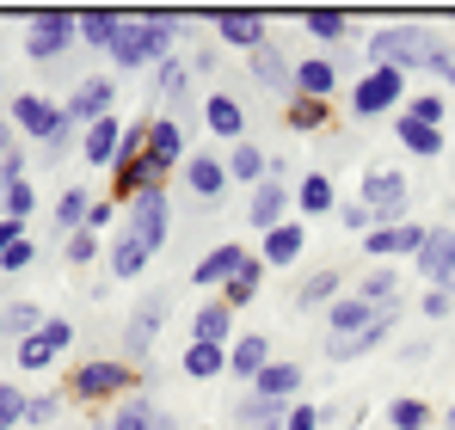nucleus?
<instances>
[{"instance_id": "f257e3e1", "label": "nucleus", "mask_w": 455, "mask_h": 430, "mask_svg": "<svg viewBox=\"0 0 455 430\" xmlns=\"http://www.w3.org/2000/svg\"><path fill=\"white\" fill-rule=\"evenodd\" d=\"M172 44V12H148V19H124L111 37V62L117 68H142V62H166Z\"/></svg>"}, {"instance_id": "f03ea898", "label": "nucleus", "mask_w": 455, "mask_h": 430, "mask_svg": "<svg viewBox=\"0 0 455 430\" xmlns=\"http://www.w3.org/2000/svg\"><path fill=\"white\" fill-rule=\"evenodd\" d=\"M142 259L160 252V240H166V191H142V197H130V234H124Z\"/></svg>"}, {"instance_id": "7ed1b4c3", "label": "nucleus", "mask_w": 455, "mask_h": 430, "mask_svg": "<svg viewBox=\"0 0 455 430\" xmlns=\"http://www.w3.org/2000/svg\"><path fill=\"white\" fill-rule=\"evenodd\" d=\"M75 12H62V6H44V12H31V25H25V50L37 56V62H50V56H62L68 50V37H75Z\"/></svg>"}, {"instance_id": "20e7f679", "label": "nucleus", "mask_w": 455, "mask_h": 430, "mask_svg": "<svg viewBox=\"0 0 455 430\" xmlns=\"http://www.w3.org/2000/svg\"><path fill=\"white\" fill-rule=\"evenodd\" d=\"M406 179L400 172H387V166H376L370 179H363V210L376 215V227H400V215H406Z\"/></svg>"}, {"instance_id": "39448f33", "label": "nucleus", "mask_w": 455, "mask_h": 430, "mask_svg": "<svg viewBox=\"0 0 455 430\" xmlns=\"http://www.w3.org/2000/svg\"><path fill=\"white\" fill-rule=\"evenodd\" d=\"M370 56H376V68L431 62V50H425V37H419V31H376V37H370Z\"/></svg>"}, {"instance_id": "423d86ee", "label": "nucleus", "mask_w": 455, "mask_h": 430, "mask_svg": "<svg viewBox=\"0 0 455 430\" xmlns=\"http://www.w3.org/2000/svg\"><path fill=\"white\" fill-rule=\"evenodd\" d=\"M68 387H75L80 400H111L117 387H130V369L124 362H80L75 375H68Z\"/></svg>"}, {"instance_id": "0eeeda50", "label": "nucleus", "mask_w": 455, "mask_h": 430, "mask_svg": "<svg viewBox=\"0 0 455 430\" xmlns=\"http://www.w3.org/2000/svg\"><path fill=\"white\" fill-rule=\"evenodd\" d=\"M12 123H25L37 142H62V136H68V117H62L56 105H44L37 92H25V99L12 105Z\"/></svg>"}, {"instance_id": "6e6552de", "label": "nucleus", "mask_w": 455, "mask_h": 430, "mask_svg": "<svg viewBox=\"0 0 455 430\" xmlns=\"http://www.w3.org/2000/svg\"><path fill=\"white\" fill-rule=\"evenodd\" d=\"M68 338H75V332H68V320H44L31 338H19V369H44V362L56 357Z\"/></svg>"}, {"instance_id": "1a4fd4ad", "label": "nucleus", "mask_w": 455, "mask_h": 430, "mask_svg": "<svg viewBox=\"0 0 455 430\" xmlns=\"http://www.w3.org/2000/svg\"><path fill=\"white\" fill-rule=\"evenodd\" d=\"M387 332H394V307H381V314L370 320V326H363V332H351V338H332V345H326V357H332V362H351V357H363V351H376Z\"/></svg>"}, {"instance_id": "9d476101", "label": "nucleus", "mask_w": 455, "mask_h": 430, "mask_svg": "<svg viewBox=\"0 0 455 430\" xmlns=\"http://www.w3.org/2000/svg\"><path fill=\"white\" fill-rule=\"evenodd\" d=\"M443 271H455V234L450 227H431L425 246H419V277L425 283H443Z\"/></svg>"}, {"instance_id": "9b49d317", "label": "nucleus", "mask_w": 455, "mask_h": 430, "mask_svg": "<svg viewBox=\"0 0 455 430\" xmlns=\"http://www.w3.org/2000/svg\"><path fill=\"white\" fill-rule=\"evenodd\" d=\"M179 123H148V185L160 191V179L172 172V160H179Z\"/></svg>"}, {"instance_id": "f8f14e48", "label": "nucleus", "mask_w": 455, "mask_h": 430, "mask_svg": "<svg viewBox=\"0 0 455 430\" xmlns=\"http://www.w3.org/2000/svg\"><path fill=\"white\" fill-rule=\"evenodd\" d=\"M394 99H400V68H376L363 86H357V99H351V105H357L363 117H376V111H387Z\"/></svg>"}, {"instance_id": "ddd939ff", "label": "nucleus", "mask_w": 455, "mask_h": 430, "mask_svg": "<svg viewBox=\"0 0 455 430\" xmlns=\"http://www.w3.org/2000/svg\"><path fill=\"white\" fill-rule=\"evenodd\" d=\"M216 31H222V44H234V50H259L265 44V19L259 12H216Z\"/></svg>"}, {"instance_id": "4468645a", "label": "nucleus", "mask_w": 455, "mask_h": 430, "mask_svg": "<svg viewBox=\"0 0 455 430\" xmlns=\"http://www.w3.org/2000/svg\"><path fill=\"white\" fill-rule=\"evenodd\" d=\"M105 111H111V80H86V86L75 92V105H68L62 117H68V123H86V130H92V123H99Z\"/></svg>"}, {"instance_id": "2eb2a0df", "label": "nucleus", "mask_w": 455, "mask_h": 430, "mask_svg": "<svg viewBox=\"0 0 455 430\" xmlns=\"http://www.w3.org/2000/svg\"><path fill=\"white\" fill-rule=\"evenodd\" d=\"M363 246H370L376 259H400V252H412V259H419V246H425V227H406V221H400V227H376Z\"/></svg>"}, {"instance_id": "dca6fc26", "label": "nucleus", "mask_w": 455, "mask_h": 430, "mask_svg": "<svg viewBox=\"0 0 455 430\" xmlns=\"http://www.w3.org/2000/svg\"><path fill=\"white\" fill-rule=\"evenodd\" d=\"M283 203H290V191H283V185H259V191H252V203H246L252 227H265V234H271V227H283Z\"/></svg>"}, {"instance_id": "f3484780", "label": "nucleus", "mask_w": 455, "mask_h": 430, "mask_svg": "<svg viewBox=\"0 0 455 430\" xmlns=\"http://www.w3.org/2000/svg\"><path fill=\"white\" fill-rule=\"evenodd\" d=\"M252 387H259V400H283V394L302 387V369H296V362H265V369L252 375Z\"/></svg>"}, {"instance_id": "a211bd4d", "label": "nucleus", "mask_w": 455, "mask_h": 430, "mask_svg": "<svg viewBox=\"0 0 455 430\" xmlns=\"http://www.w3.org/2000/svg\"><path fill=\"white\" fill-rule=\"evenodd\" d=\"M160 320H166V295H148V301L136 307V320H130V351H148Z\"/></svg>"}, {"instance_id": "6ab92c4d", "label": "nucleus", "mask_w": 455, "mask_h": 430, "mask_svg": "<svg viewBox=\"0 0 455 430\" xmlns=\"http://www.w3.org/2000/svg\"><path fill=\"white\" fill-rule=\"evenodd\" d=\"M228 326H234V307H228V301H210V307L197 314V345H222L228 351Z\"/></svg>"}, {"instance_id": "aec40b11", "label": "nucleus", "mask_w": 455, "mask_h": 430, "mask_svg": "<svg viewBox=\"0 0 455 430\" xmlns=\"http://www.w3.org/2000/svg\"><path fill=\"white\" fill-rule=\"evenodd\" d=\"M185 185H191V191H197V197H222V185H228L222 160H204V154H197V160H191V166H185Z\"/></svg>"}, {"instance_id": "412c9836", "label": "nucleus", "mask_w": 455, "mask_h": 430, "mask_svg": "<svg viewBox=\"0 0 455 430\" xmlns=\"http://www.w3.org/2000/svg\"><path fill=\"white\" fill-rule=\"evenodd\" d=\"M296 86H302V99H326V92L339 86V74H332V62H326V56H314V62H302V68H296Z\"/></svg>"}, {"instance_id": "4be33fe9", "label": "nucleus", "mask_w": 455, "mask_h": 430, "mask_svg": "<svg viewBox=\"0 0 455 430\" xmlns=\"http://www.w3.org/2000/svg\"><path fill=\"white\" fill-rule=\"evenodd\" d=\"M240 265H246V252L228 240V246H216V252L197 265V283H222V277H234V271H240Z\"/></svg>"}, {"instance_id": "5701e85b", "label": "nucleus", "mask_w": 455, "mask_h": 430, "mask_svg": "<svg viewBox=\"0 0 455 430\" xmlns=\"http://www.w3.org/2000/svg\"><path fill=\"white\" fill-rule=\"evenodd\" d=\"M376 320V307L363 301V295H351V301H332V326H339V338H351V332H363Z\"/></svg>"}, {"instance_id": "b1692460", "label": "nucleus", "mask_w": 455, "mask_h": 430, "mask_svg": "<svg viewBox=\"0 0 455 430\" xmlns=\"http://www.w3.org/2000/svg\"><path fill=\"white\" fill-rule=\"evenodd\" d=\"M228 362H234L240 375H259V369L271 362V338H259V332H246V338H240V345L228 351Z\"/></svg>"}, {"instance_id": "393cba45", "label": "nucleus", "mask_w": 455, "mask_h": 430, "mask_svg": "<svg viewBox=\"0 0 455 430\" xmlns=\"http://www.w3.org/2000/svg\"><path fill=\"white\" fill-rule=\"evenodd\" d=\"M302 227H290V221H283V227H271V234H265V265H290V259H296V252H302Z\"/></svg>"}, {"instance_id": "a878e982", "label": "nucleus", "mask_w": 455, "mask_h": 430, "mask_svg": "<svg viewBox=\"0 0 455 430\" xmlns=\"http://www.w3.org/2000/svg\"><path fill=\"white\" fill-rule=\"evenodd\" d=\"M117 142H124V130H117L111 117H99V123L86 130V160H99V166H105V160H117Z\"/></svg>"}, {"instance_id": "bb28decb", "label": "nucleus", "mask_w": 455, "mask_h": 430, "mask_svg": "<svg viewBox=\"0 0 455 430\" xmlns=\"http://www.w3.org/2000/svg\"><path fill=\"white\" fill-rule=\"evenodd\" d=\"M204 117H210V130H216V136H228V142H234V136H240V123H246V117H240V105H234L228 92H216V99L204 105Z\"/></svg>"}, {"instance_id": "cd10ccee", "label": "nucleus", "mask_w": 455, "mask_h": 430, "mask_svg": "<svg viewBox=\"0 0 455 430\" xmlns=\"http://www.w3.org/2000/svg\"><path fill=\"white\" fill-rule=\"evenodd\" d=\"M222 362H228V351H222V345H191V351H185V375L210 381V375H222Z\"/></svg>"}, {"instance_id": "c85d7f7f", "label": "nucleus", "mask_w": 455, "mask_h": 430, "mask_svg": "<svg viewBox=\"0 0 455 430\" xmlns=\"http://www.w3.org/2000/svg\"><path fill=\"white\" fill-rule=\"evenodd\" d=\"M400 142L412 147V154H443V130H425V123H412V117H400Z\"/></svg>"}, {"instance_id": "c756f323", "label": "nucleus", "mask_w": 455, "mask_h": 430, "mask_svg": "<svg viewBox=\"0 0 455 430\" xmlns=\"http://www.w3.org/2000/svg\"><path fill=\"white\" fill-rule=\"evenodd\" d=\"M75 25H80V37H92V44H105V50H111V37H117V25H124V12H80Z\"/></svg>"}, {"instance_id": "7c9ffc66", "label": "nucleus", "mask_w": 455, "mask_h": 430, "mask_svg": "<svg viewBox=\"0 0 455 430\" xmlns=\"http://www.w3.org/2000/svg\"><path fill=\"white\" fill-rule=\"evenodd\" d=\"M387 425L394 430H425L431 425V406H425V400H394V406H387Z\"/></svg>"}, {"instance_id": "2f4dec72", "label": "nucleus", "mask_w": 455, "mask_h": 430, "mask_svg": "<svg viewBox=\"0 0 455 430\" xmlns=\"http://www.w3.org/2000/svg\"><path fill=\"white\" fill-rule=\"evenodd\" d=\"M302 210L307 215L332 210V179H326V172H307V179H302Z\"/></svg>"}, {"instance_id": "473e14b6", "label": "nucleus", "mask_w": 455, "mask_h": 430, "mask_svg": "<svg viewBox=\"0 0 455 430\" xmlns=\"http://www.w3.org/2000/svg\"><path fill=\"white\" fill-rule=\"evenodd\" d=\"M252 68H259V80H271V86H277V80H296V74H290V62H283L271 44H259V50H252Z\"/></svg>"}, {"instance_id": "72a5a7b5", "label": "nucleus", "mask_w": 455, "mask_h": 430, "mask_svg": "<svg viewBox=\"0 0 455 430\" xmlns=\"http://www.w3.org/2000/svg\"><path fill=\"white\" fill-rule=\"evenodd\" d=\"M252 283H259V265L246 259V265L228 277V295H222V301H228V307H246V301H252Z\"/></svg>"}, {"instance_id": "f704fd0d", "label": "nucleus", "mask_w": 455, "mask_h": 430, "mask_svg": "<svg viewBox=\"0 0 455 430\" xmlns=\"http://www.w3.org/2000/svg\"><path fill=\"white\" fill-rule=\"evenodd\" d=\"M394 289H400V283H394V271L381 265V271L363 277V301H370V307H376V301H381V307H394Z\"/></svg>"}, {"instance_id": "c9c22d12", "label": "nucleus", "mask_w": 455, "mask_h": 430, "mask_svg": "<svg viewBox=\"0 0 455 430\" xmlns=\"http://www.w3.org/2000/svg\"><path fill=\"white\" fill-rule=\"evenodd\" d=\"M228 172H234V179H259V172H265V154H259V147H234V154H228Z\"/></svg>"}, {"instance_id": "e433bc0d", "label": "nucleus", "mask_w": 455, "mask_h": 430, "mask_svg": "<svg viewBox=\"0 0 455 430\" xmlns=\"http://www.w3.org/2000/svg\"><path fill=\"white\" fill-rule=\"evenodd\" d=\"M332 289H339V271H314L302 283V307H320V301H332Z\"/></svg>"}, {"instance_id": "4c0bfd02", "label": "nucleus", "mask_w": 455, "mask_h": 430, "mask_svg": "<svg viewBox=\"0 0 455 430\" xmlns=\"http://www.w3.org/2000/svg\"><path fill=\"white\" fill-rule=\"evenodd\" d=\"M240 425H252V430H277V400H246V406H240Z\"/></svg>"}, {"instance_id": "58836bf2", "label": "nucleus", "mask_w": 455, "mask_h": 430, "mask_svg": "<svg viewBox=\"0 0 455 430\" xmlns=\"http://www.w3.org/2000/svg\"><path fill=\"white\" fill-rule=\"evenodd\" d=\"M290 123H296V130H320V123H326V99H296V105H290Z\"/></svg>"}, {"instance_id": "ea45409f", "label": "nucleus", "mask_w": 455, "mask_h": 430, "mask_svg": "<svg viewBox=\"0 0 455 430\" xmlns=\"http://www.w3.org/2000/svg\"><path fill=\"white\" fill-rule=\"evenodd\" d=\"M142 265H148V259H142L130 240H117V246H111V271H117V277H142Z\"/></svg>"}, {"instance_id": "a19ab883", "label": "nucleus", "mask_w": 455, "mask_h": 430, "mask_svg": "<svg viewBox=\"0 0 455 430\" xmlns=\"http://www.w3.org/2000/svg\"><path fill=\"white\" fill-rule=\"evenodd\" d=\"M31 203H37V191H31L25 179H12V185H6V221H19V215H31Z\"/></svg>"}, {"instance_id": "79ce46f5", "label": "nucleus", "mask_w": 455, "mask_h": 430, "mask_svg": "<svg viewBox=\"0 0 455 430\" xmlns=\"http://www.w3.org/2000/svg\"><path fill=\"white\" fill-rule=\"evenodd\" d=\"M307 31H314V37H339V31H345V12H332V6H314V12H307Z\"/></svg>"}, {"instance_id": "37998d69", "label": "nucleus", "mask_w": 455, "mask_h": 430, "mask_svg": "<svg viewBox=\"0 0 455 430\" xmlns=\"http://www.w3.org/2000/svg\"><path fill=\"white\" fill-rule=\"evenodd\" d=\"M406 117H412V123H425V130H437V123H443V99H437V92H425V99H412V111H406Z\"/></svg>"}, {"instance_id": "c03bdc74", "label": "nucleus", "mask_w": 455, "mask_h": 430, "mask_svg": "<svg viewBox=\"0 0 455 430\" xmlns=\"http://www.w3.org/2000/svg\"><path fill=\"white\" fill-rule=\"evenodd\" d=\"M19 418H25V394L0 381V430H12V425H19Z\"/></svg>"}, {"instance_id": "a18cd8bd", "label": "nucleus", "mask_w": 455, "mask_h": 430, "mask_svg": "<svg viewBox=\"0 0 455 430\" xmlns=\"http://www.w3.org/2000/svg\"><path fill=\"white\" fill-rule=\"evenodd\" d=\"M111 430H154V412L142 406V400H130V406H124V412L111 418Z\"/></svg>"}, {"instance_id": "49530a36", "label": "nucleus", "mask_w": 455, "mask_h": 430, "mask_svg": "<svg viewBox=\"0 0 455 430\" xmlns=\"http://www.w3.org/2000/svg\"><path fill=\"white\" fill-rule=\"evenodd\" d=\"M86 210H92V203H86V191H68V197L56 203V215H62V227H75V221H86Z\"/></svg>"}, {"instance_id": "de8ad7c7", "label": "nucleus", "mask_w": 455, "mask_h": 430, "mask_svg": "<svg viewBox=\"0 0 455 430\" xmlns=\"http://www.w3.org/2000/svg\"><path fill=\"white\" fill-rule=\"evenodd\" d=\"M31 265V240H12L6 252H0V271H25Z\"/></svg>"}, {"instance_id": "09e8293b", "label": "nucleus", "mask_w": 455, "mask_h": 430, "mask_svg": "<svg viewBox=\"0 0 455 430\" xmlns=\"http://www.w3.org/2000/svg\"><path fill=\"white\" fill-rule=\"evenodd\" d=\"M6 326H12V332H25V338H31V332H37V326H44V320H37V307H25V301H19V307H12V314H6Z\"/></svg>"}, {"instance_id": "8fccbe9b", "label": "nucleus", "mask_w": 455, "mask_h": 430, "mask_svg": "<svg viewBox=\"0 0 455 430\" xmlns=\"http://www.w3.org/2000/svg\"><path fill=\"white\" fill-rule=\"evenodd\" d=\"M160 92H185V62H160Z\"/></svg>"}, {"instance_id": "3c124183", "label": "nucleus", "mask_w": 455, "mask_h": 430, "mask_svg": "<svg viewBox=\"0 0 455 430\" xmlns=\"http://www.w3.org/2000/svg\"><path fill=\"white\" fill-rule=\"evenodd\" d=\"M92 252H99V240H92V234H75V240H68V265H86Z\"/></svg>"}, {"instance_id": "603ef678", "label": "nucleus", "mask_w": 455, "mask_h": 430, "mask_svg": "<svg viewBox=\"0 0 455 430\" xmlns=\"http://www.w3.org/2000/svg\"><path fill=\"white\" fill-rule=\"evenodd\" d=\"M283 430H320V412H314V406H296V412H290V425Z\"/></svg>"}, {"instance_id": "864d4df0", "label": "nucleus", "mask_w": 455, "mask_h": 430, "mask_svg": "<svg viewBox=\"0 0 455 430\" xmlns=\"http://www.w3.org/2000/svg\"><path fill=\"white\" fill-rule=\"evenodd\" d=\"M437 314H450V295H443V289L425 295V320H437Z\"/></svg>"}, {"instance_id": "5fc2aeb1", "label": "nucleus", "mask_w": 455, "mask_h": 430, "mask_svg": "<svg viewBox=\"0 0 455 430\" xmlns=\"http://www.w3.org/2000/svg\"><path fill=\"white\" fill-rule=\"evenodd\" d=\"M12 240H25V234H19V221H0V252H6Z\"/></svg>"}, {"instance_id": "6e6d98bb", "label": "nucleus", "mask_w": 455, "mask_h": 430, "mask_svg": "<svg viewBox=\"0 0 455 430\" xmlns=\"http://www.w3.org/2000/svg\"><path fill=\"white\" fill-rule=\"evenodd\" d=\"M154 430H179V425H172V418H160V412H154Z\"/></svg>"}, {"instance_id": "4d7b16f0", "label": "nucleus", "mask_w": 455, "mask_h": 430, "mask_svg": "<svg viewBox=\"0 0 455 430\" xmlns=\"http://www.w3.org/2000/svg\"><path fill=\"white\" fill-rule=\"evenodd\" d=\"M443 295H455V271H443Z\"/></svg>"}, {"instance_id": "13d9d810", "label": "nucleus", "mask_w": 455, "mask_h": 430, "mask_svg": "<svg viewBox=\"0 0 455 430\" xmlns=\"http://www.w3.org/2000/svg\"><path fill=\"white\" fill-rule=\"evenodd\" d=\"M0 147H12V130H6V123H0Z\"/></svg>"}, {"instance_id": "bf43d9fd", "label": "nucleus", "mask_w": 455, "mask_h": 430, "mask_svg": "<svg viewBox=\"0 0 455 430\" xmlns=\"http://www.w3.org/2000/svg\"><path fill=\"white\" fill-rule=\"evenodd\" d=\"M450 430H455V412H450Z\"/></svg>"}]
</instances>
